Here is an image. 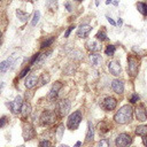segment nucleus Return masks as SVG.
Instances as JSON below:
<instances>
[{
    "mask_svg": "<svg viewBox=\"0 0 147 147\" xmlns=\"http://www.w3.org/2000/svg\"><path fill=\"white\" fill-rule=\"evenodd\" d=\"M98 147H109V141L107 139H102V140L99 141Z\"/></svg>",
    "mask_w": 147,
    "mask_h": 147,
    "instance_id": "obj_32",
    "label": "nucleus"
},
{
    "mask_svg": "<svg viewBox=\"0 0 147 147\" xmlns=\"http://www.w3.org/2000/svg\"><path fill=\"white\" fill-rule=\"evenodd\" d=\"M95 37H96L99 40H101V41H105V40H107V39H108V37H107V33H106V30H105V29L99 30Z\"/></svg>",
    "mask_w": 147,
    "mask_h": 147,
    "instance_id": "obj_26",
    "label": "nucleus"
},
{
    "mask_svg": "<svg viewBox=\"0 0 147 147\" xmlns=\"http://www.w3.org/2000/svg\"><path fill=\"white\" fill-rule=\"evenodd\" d=\"M138 69H139V63L136 56L133 55H129L127 56V72L131 77H136L138 74Z\"/></svg>",
    "mask_w": 147,
    "mask_h": 147,
    "instance_id": "obj_2",
    "label": "nucleus"
},
{
    "mask_svg": "<svg viewBox=\"0 0 147 147\" xmlns=\"http://www.w3.org/2000/svg\"><path fill=\"white\" fill-rule=\"evenodd\" d=\"M22 106H23V100H22V96H20V95H17L15 98V100L10 102V108L14 114H18L21 111Z\"/></svg>",
    "mask_w": 147,
    "mask_h": 147,
    "instance_id": "obj_8",
    "label": "nucleus"
},
{
    "mask_svg": "<svg viewBox=\"0 0 147 147\" xmlns=\"http://www.w3.org/2000/svg\"><path fill=\"white\" fill-rule=\"evenodd\" d=\"M110 2H113V0H106V3H107V5L110 3Z\"/></svg>",
    "mask_w": 147,
    "mask_h": 147,
    "instance_id": "obj_44",
    "label": "nucleus"
},
{
    "mask_svg": "<svg viewBox=\"0 0 147 147\" xmlns=\"http://www.w3.org/2000/svg\"><path fill=\"white\" fill-rule=\"evenodd\" d=\"M90 60H91V62H92L93 65H100L102 63V57L98 53H92L90 55Z\"/></svg>",
    "mask_w": 147,
    "mask_h": 147,
    "instance_id": "obj_17",
    "label": "nucleus"
},
{
    "mask_svg": "<svg viewBox=\"0 0 147 147\" xmlns=\"http://www.w3.org/2000/svg\"><path fill=\"white\" fill-rule=\"evenodd\" d=\"M39 147H51V142L48 140H41L39 142Z\"/></svg>",
    "mask_w": 147,
    "mask_h": 147,
    "instance_id": "obj_34",
    "label": "nucleus"
},
{
    "mask_svg": "<svg viewBox=\"0 0 147 147\" xmlns=\"http://www.w3.org/2000/svg\"><path fill=\"white\" fill-rule=\"evenodd\" d=\"M131 142H132V138L127 133H121V134H118L117 138H116V140H115L116 147H126Z\"/></svg>",
    "mask_w": 147,
    "mask_h": 147,
    "instance_id": "obj_5",
    "label": "nucleus"
},
{
    "mask_svg": "<svg viewBox=\"0 0 147 147\" xmlns=\"http://www.w3.org/2000/svg\"><path fill=\"white\" fill-rule=\"evenodd\" d=\"M11 63H13V59H11V57H10V59H7L6 61H2V62L0 63V72L6 71V70L8 69V67H9Z\"/></svg>",
    "mask_w": 147,
    "mask_h": 147,
    "instance_id": "obj_22",
    "label": "nucleus"
},
{
    "mask_svg": "<svg viewBox=\"0 0 147 147\" xmlns=\"http://www.w3.org/2000/svg\"><path fill=\"white\" fill-rule=\"evenodd\" d=\"M74 28H75V25H70V26L67 29V31H65V33H64V37H65V38L69 37V34H70V32L74 30Z\"/></svg>",
    "mask_w": 147,
    "mask_h": 147,
    "instance_id": "obj_37",
    "label": "nucleus"
},
{
    "mask_svg": "<svg viewBox=\"0 0 147 147\" xmlns=\"http://www.w3.org/2000/svg\"><path fill=\"white\" fill-rule=\"evenodd\" d=\"M31 113V105L29 102H23V106L21 108V115L23 118H26L28 115Z\"/></svg>",
    "mask_w": 147,
    "mask_h": 147,
    "instance_id": "obj_18",
    "label": "nucleus"
},
{
    "mask_svg": "<svg viewBox=\"0 0 147 147\" xmlns=\"http://www.w3.org/2000/svg\"><path fill=\"white\" fill-rule=\"evenodd\" d=\"M115 51H116V47H115L114 45H108V46L106 47V49H105V53H106V55L111 56V55L115 54Z\"/></svg>",
    "mask_w": 147,
    "mask_h": 147,
    "instance_id": "obj_28",
    "label": "nucleus"
},
{
    "mask_svg": "<svg viewBox=\"0 0 147 147\" xmlns=\"http://www.w3.org/2000/svg\"><path fill=\"white\" fill-rule=\"evenodd\" d=\"M59 147H69V146H67V145H60Z\"/></svg>",
    "mask_w": 147,
    "mask_h": 147,
    "instance_id": "obj_45",
    "label": "nucleus"
},
{
    "mask_svg": "<svg viewBox=\"0 0 147 147\" xmlns=\"http://www.w3.org/2000/svg\"><path fill=\"white\" fill-rule=\"evenodd\" d=\"M0 1H1V0H0Z\"/></svg>",
    "mask_w": 147,
    "mask_h": 147,
    "instance_id": "obj_48",
    "label": "nucleus"
},
{
    "mask_svg": "<svg viewBox=\"0 0 147 147\" xmlns=\"http://www.w3.org/2000/svg\"><path fill=\"white\" fill-rule=\"evenodd\" d=\"M134 111H136V117L138 121H140V122L147 121V109H146L145 105H142V103L138 105V107L134 109Z\"/></svg>",
    "mask_w": 147,
    "mask_h": 147,
    "instance_id": "obj_7",
    "label": "nucleus"
},
{
    "mask_svg": "<svg viewBox=\"0 0 147 147\" xmlns=\"http://www.w3.org/2000/svg\"><path fill=\"white\" fill-rule=\"evenodd\" d=\"M80 121H82V114H80L79 110H77V111L72 113V114L69 116L68 122H67V126H68L70 130H76V129L78 127Z\"/></svg>",
    "mask_w": 147,
    "mask_h": 147,
    "instance_id": "obj_3",
    "label": "nucleus"
},
{
    "mask_svg": "<svg viewBox=\"0 0 147 147\" xmlns=\"http://www.w3.org/2000/svg\"><path fill=\"white\" fill-rule=\"evenodd\" d=\"M107 20H108V22H109L110 24H113V25H116V23H115V21H114L113 18H110V17H108V16H107Z\"/></svg>",
    "mask_w": 147,
    "mask_h": 147,
    "instance_id": "obj_39",
    "label": "nucleus"
},
{
    "mask_svg": "<svg viewBox=\"0 0 147 147\" xmlns=\"http://www.w3.org/2000/svg\"><path fill=\"white\" fill-rule=\"evenodd\" d=\"M116 105H117V101H116V99L113 98V96L106 98L105 101H103V103H102V106H103V108H105L106 110H114V109L116 108Z\"/></svg>",
    "mask_w": 147,
    "mask_h": 147,
    "instance_id": "obj_12",
    "label": "nucleus"
},
{
    "mask_svg": "<svg viewBox=\"0 0 147 147\" xmlns=\"http://www.w3.org/2000/svg\"><path fill=\"white\" fill-rule=\"evenodd\" d=\"M29 71H30V67H25V68L21 71V74H20V76H18V77H20V78H23V77H24Z\"/></svg>",
    "mask_w": 147,
    "mask_h": 147,
    "instance_id": "obj_33",
    "label": "nucleus"
},
{
    "mask_svg": "<svg viewBox=\"0 0 147 147\" xmlns=\"http://www.w3.org/2000/svg\"><path fill=\"white\" fill-rule=\"evenodd\" d=\"M54 37H51V38H47V39H45L42 42H41V48H45V47H48L53 41H54Z\"/></svg>",
    "mask_w": 147,
    "mask_h": 147,
    "instance_id": "obj_30",
    "label": "nucleus"
},
{
    "mask_svg": "<svg viewBox=\"0 0 147 147\" xmlns=\"http://www.w3.org/2000/svg\"><path fill=\"white\" fill-rule=\"evenodd\" d=\"M38 77L36 76V75H30V76H28V78L25 79V86L28 87V88H32V87H34L36 85H37V83H38Z\"/></svg>",
    "mask_w": 147,
    "mask_h": 147,
    "instance_id": "obj_15",
    "label": "nucleus"
},
{
    "mask_svg": "<svg viewBox=\"0 0 147 147\" xmlns=\"http://www.w3.org/2000/svg\"><path fill=\"white\" fill-rule=\"evenodd\" d=\"M91 30H92V26L91 25H88V24H82L78 28V30H77V36L79 38H86L88 36V33L91 32Z\"/></svg>",
    "mask_w": 147,
    "mask_h": 147,
    "instance_id": "obj_11",
    "label": "nucleus"
},
{
    "mask_svg": "<svg viewBox=\"0 0 147 147\" xmlns=\"http://www.w3.org/2000/svg\"><path fill=\"white\" fill-rule=\"evenodd\" d=\"M51 53H52V51L49 49V51H47L46 53H44V54H41V55H39V57H38V60L36 61V63H34V64H36V65H38V67H39V65H41V64L44 63V61H45V60L47 59V56H48V54H51Z\"/></svg>",
    "mask_w": 147,
    "mask_h": 147,
    "instance_id": "obj_20",
    "label": "nucleus"
},
{
    "mask_svg": "<svg viewBox=\"0 0 147 147\" xmlns=\"http://www.w3.org/2000/svg\"><path fill=\"white\" fill-rule=\"evenodd\" d=\"M7 122H8L7 117H6V116H2V117L0 118V127H3V126L7 124Z\"/></svg>",
    "mask_w": 147,
    "mask_h": 147,
    "instance_id": "obj_35",
    "label": "nucleus"
},
{
    "mask_svg": "<svg viewBox=\"0 0 147 147\" xmlns=\"http://www.w3.org/2000/svg\"><path fill=\"white\" fill-rule=\"evenodd\" d=\"M87 133H86V139L85 141L86 142H91L93 141V137H94V127H93V124L91 122L87 123Z\"/></svg>",
    "mask_w": 147,
    "mask_h": 147,
    "instance_id": "obj_16",
    "label": "nucleus"
},
{
    "mask_svg": "<svg viewBox=\"0 0 147 147\" xmlns=\"http://www.w3.org/2000/svg\"><path fill=\"white\" fill-rule=\"evenodd\" d=\"M16 15H17V17L21 20V22H25V21L29 18V14L22 11L21 9H17V10H16Z\"/></svg>",
    "mask_w": 147,
    "mask_h": 147,
    "instance_id": "obj_25",
    "label": "nucleus"
},
{
    "mask_svg": "<svg viewBox=\"0 0 147 147\" xmlns=\"http://www.w3.org/2000/svg\"><path fill=\"white\" fill-rule=\"evenodd\" d=\"M117 24H118V25H122V24H123V21H122L121 18H118V21H117Z\"/></svg>",
    "mask_w": 147,
    "mask_h": 147,
    "instance_id": "obj_41",
    "label": "nucleus"
},
{
    "mask_svg": "<svg viewBox=\"0 0 147 147\" xmlns=\"http://www.w3.org/2000/svg\"><path fill=\"white\" fill-rule=\"evenodd\" d=\"M41 124L44 125H51L53 124L55 121H56V114L52 110H45L42 114H41Z\"/></svg>",
    "mask_w": 147,
    "mask_h": 147,
    "instance_id": "obj_4",
    "label": "nucleus"
},
{
    "mask_svg": "<svg viewBox=\"0 0 147 147\" xmlns=\"http://www.w3.org/2000/svg\"><path fill=\"white\" fill-rule=\"evenodd\" d=\"M49 79H51V76H49L47 72H44V74L40 76V78L38 79V83H39L40 86H42V85L47 84V83L49 82Z\"/></svg>",
    "mask_w": 147,
    "mask_h": 147,
    "instance_id": "obj_21",
    "label": "nucleus"
},
{
    "mask_svg": "<svg viewBox=\"0 0 147 147\" xmlns=\"http://www.w3.org/2000/svg\"><path fill=\"white\" fill-rule=\"evenodd\" d=\"M86 47H87V49H90V51H92V52H94V51L99 49L98 44H96V41H95V40H88V41L86 42Z\"/></svg>",
    "mask_w": 147,
    "mask_h": 147,
    "instance_id": "obj_24",
    "label": "nucleus"
},
{
    "mask_svg": "<svg viewBox=\"0 0 147 147\" xmlns=\"http://www.w3.org/2000/svg\"><path fill=\"white\" fill-rule=\"evenodd\" d=\"M34 137V130L30 124H24L23 126V138L24 140H30Z\"/></svg>",
    "mask_w": 147,
    "mask_h": 147,
    "instance_id": "obj_13",
    "label": "nucleus"
},
{
    "mask_svg": "<svg viewBox=\"0 0 147 147\" xmlns=\"http://www.w3.org/2000/svg\"><path fill=\"white\" fill-rule=\"evenodd\" d=\"M18 147H24V146H18Z\"/></svg>",
    "mask_w": 147,
    "mask_h": 147,
    "instance_id": "obj_46",
    "label": "nucleus"
},
{
    "mask_svg": "<svg viewBox=\"0 0 147 147\" xmlns=\"http://www.w3.org/2000/svg\"><path fill=\"white\" fill-rule=\"evenodd\" d=\"M78 146H80V141H78V142H76V145H75V147H78Z\"/></svg>",
    "mask_w": 147,
    "mask_h": 147,
    "instance_id": "obj_43",
    "label": "nucleus"
},
{
    "mask_svg": "<svg viewBox=\"0 0 147 147\" xmlns=\"http://www.w3.org/2000/svg\"><path fill=\"white\" fill-rule=\"evenodd\" d=\"M39 18H40V13L37 10V11H34V14H33V18H32L31 25H32V26H34V25L39 22Z\"/></svg>",
    "mask_w": 147,
    "mask_h": 147,
    "instance_id": "obj_29",
    "label": "nucleus"
},
{
    "mask_svg": "<svg viewBox=\"0 0 147 147\" xmlns=\"http://www.w3.org/2000/svg\"><path fill=\"white\" fill-rule=\"evenodd\" d=\"M64 6H65V8H67V10H68V11H70V10H71V5H70V2H65V3H64Z\"/></svg>",
    "mask_w": 147,
    "mask_h": 147,
    "instance_id": "obj_38",
    "label": "nucleus"
},
{
    "mask_svg": "<svg viewBox=\"0 0 147 147\" xmlns=\"http://www.w3.org/2000/svg\"><path fill=\"white\" fill-rule=\"evenodd\" d=\"M109 130H110V126L108 125V123H106V122L99 123V131H100V133H106Z\"/></svg>",
    "mask_w": 147,
    "mask_h": 147,
    "instance_id": "obj_27",
    "label": "nucleus"
},
{
    "mask_svg": "<svg viewBox=\"0 0 147 147\" xmlns=\"http://www.w3.org/2000/svg\"><path fill=\"white\" fill-rule=\"evenodd\" d=\"M1 44H2V33L0 32V46H1Z\"/></svg>",
    "mask_w": 147,
    "mask_h": 147,
    "instance_id": "obj_42",
    "label": "nucleus"
},
{
    "mask_svg": "<svg viewBox=\"0 0 147 147\" xmlns=\"http://www.w3.org/2000/svg\"><path fill=\"white\" fill-rule=\"evenodd\" d=\"M142 144L147 147V137H146V136H145V138H142Z\"/></svg>",
    "mask_w": 147,
    "mask_h": 147,
    "instance_id": "obj_40",
    "label": "nucleus"
},
{
    "mask_svg": "<svg viewBox=\"0 0 147 147\" xmlns=\"http://www.w3.org/2000/svg\"><path fill=\"white\" fill-rule=\"evenodd\" d=\"M136 6H137V9H138V11L140 14H142L144 16H147V5L145 2L139 1V2H137Z\"/></svg>",
    "mask_w": 147,
    "mask_h": 147,
    "instance_id": "obj_19",
    "label": "nucleus"
},
{
    "mask_svg": "<svg viewBox=\"0 0 147 147\" xmlns=\"http://www.w3.org/2000/svg\"><path fill=\"white\" fill-rule=\"evenodd\" d=\"M132 115H133V109L130 105H124L123 107L119 108V110L115 114L114 119L116 123L119 124H125L132 121Z\"/></svg>",
    "mask_w": 147,
    "mask_h": 147,
    "instance_id": "obj_1",
    "label": "nucleus"
},
{
    "mask_svg": "<svg viewBox=\"0 0 147 147\" xmlns=\"http://www.w3.org/2000/svg\"><path fill=\"white\" fill-rule=\"evenodd\" d=\"M111 88H113V91L115 93L122 94L124 92V83L122 80H119V79H115L111 83Z\"/></svg>",
    "mask_w": 147,
    "mask_h": 147,
    "instance_id": "obj_14",
    "label": "nucleus"
},
{
    "mask_svg": "<svg viewBox=\"0 0 147 147\" xmlns=\"http://www.w3.org/2000/svg\"><path fill=\"white\" fill-rule=\"evenodd\" d=\"M62 88V83H60V82H56L53 86H52V88H51V92H49V94H48V100L49 101H54L55 99H56V96H57V94H59V91Z\"/></svg>",
    "mask_w": 147,
    "mask_h": 147,
    "instance_id": "obj_9",
    "label": "nucleus"
},
{
    "mask_svg": "<svg viewBox=\"0 0 147 147\" xmlns=\"http://www.w3.org/2000/svg\"><path fill=\"white\" fill-rule=\"evenodd\" d=\"M129 101H130L131 103H136V102H138V101H139V95H138L137 93L131 94L130 98H129Z\"/></svg>",
    "mask_w": 147,
    "mask_h": 147,
    "instance_id": "obj_31",
    "label": "nucleus"
},
{
    "mask_svg": "<svg viewBox=\"0 0 147 147\" xmlns=\"http://www.w3.org/2000/svg\"><path fill=\"white\" fill-rule=\"evenodd\" d=\"M76 1H82V0H76Z\"/></svg>",
    "mask_w": 147,
    "mask_h": 147,
    "instance_id": "obj_47",
    "label": "nucleus"
},
{
    "mask_svg": "<svg viewBox=\"0 0 147 147\" xmlns=\"http://www.w3.org/2000/svg\"><path fill=\"white\" fill-rule=\"evenodd\" d=\"M70 110V101L68 99H62L57 103V113L61 117L65 116Z\"/></svg>",
    "mask_w": 147,
    "mask_h": 147,
    "instance_id": "obj_6",
    "label": "nucleus"
},
{
    "mask_svg": "<svg viewBox=\"0 0 147 147\" xmlns=\"http://www.w3.org/2000/svg\"><path fill=\"white\" fill-rule=\"evenodd\" d=\"M108 69H109V72L111 75H114V76H118L121 74V70H122L121 69V64L117 61H110L108 63Z\"/></svg>",
    "mask_w": 147,
    "mask_h": 147,
    "instance_id": "obj_10",
    "label": "nucleus"
},
{
    "mask_svg": "<svg viewBox=\"0 0 147 147\" xmlns=\"http://www.w3.org/2000/svg\"><path fill=\"white\" fill-rule=\"evenodd\" d=\"M63 125H60L59 129H57V139H61L62 138V133H63Z\"/></svg>",
    "mask_w": 147,
    "mask_h": 147,
    "instance_id": "obj_36",
    "label": "nucleus"
},
{
    "mask_svg": "<svg viewBox=\"0 0 147 147\" xmlns=\"http://www.w3.org/2000/svg\"><path fill=\"white\" fill-rule=\"evenodd\" d=\"M136 134L138 136H147V125H139L136 127Z\"/></svg>",
    "mask_w": 147,
    "mask_h": 147,
    "instance_id": "obj_23",
    "label": "nucleus"
}]
</instances>
